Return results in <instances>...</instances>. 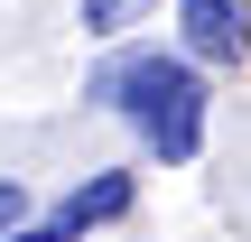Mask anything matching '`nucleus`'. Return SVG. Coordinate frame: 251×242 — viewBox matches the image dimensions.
<instances>
[{
  "label": "nucleus",
  "instance_id": "4",
  "mask_svg": "<svg viewBox=\"0 0 251 242\" xmlns=\"http://www.w3.org/2000/svg\"><path fill=\"white\" fill-rule=\"evenodd\" d=\"M158 0H75V19H84V37H121V28H140Z\"/></svg>",
  "mask_w": 251,
  "mask_h": 242
},
{
  "label": "nucleus",
  "instance_id": "1",
  "mask_svg": "<svg viewBox=\"0 0 251 242\" xmlns=\"http://www.w3.org/2000/svg\"><path fill=\"white\" fill-rule=\"evenodd\" d=\"M84 103L121 112L158 168H186V159L205 149V112H214L205 65H196V56H168V47H130V56H112V65L84 84Z\"/></svg>",
  "mask_w": 251,
  "mask_h": 242
},
{
  "label": "nucleus",
  "instance_id": "2",
  "mask_svg": "<svg viewBox=\"0 0 251 242\" xmlns=\"http://www.w3.org/2000/svg\"><path fill=\"white\" fill-rule=\"evenodd\" d=\"M186 56L196 65H242L251 56V0H177Z\"/></svg>",
  "mask_w": 251,
  "mask_h": 242
},
{
  "label": "nucleus",
  "instance_id": "5",
  "mask_svg": "<svg viewBox=\"0 0 251 242\" xmlns=\"http://www.w3.org/2000/svg\"><path fill=\"white\" fill-rule=\"evenodd\" d=\"M28 224H37L28 187H19V177H0V242H9V233H28Z\"/></svg>",
  "mask_w": 251,
  "mask_h": 242
},
{
  "label": "nucleus",
  "instance_id": "3",
  "mask_svg": "<svg viewBox=\"0 0 251 242\" xmlns=\"http://www.w3.org/2000/svg\"><path fill=\"white\" fill-rule=\"evenodd\" d=\"M130 205H140V177H130V168H93V177L56 205V224H65V233H93V224H121Z\"/></svg>",
  "mask_w": 251,
  "mask_h": 242
},
{
  "label": "nucleus",
  "instance_id": "6",
  "mask_svg": "<svg viewBox=\"0 0 251 242\" xmlns=\"http://www.w3.org/2000/svg\"><path fill=\"white\" fill-rule=\"evenodd\" d=\"M9 242H75L65 224H28V233H9Z\"/></svg>",
  "mask_w": 251,
  "mask_h": 242
}]
</instances>
